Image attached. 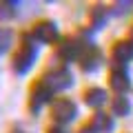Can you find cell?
<instances>
[{
    "label": "cell",
    "instance_id": "cell-18",
    "mask_svg": "<svg viewBox=\"0 0 133 133\" xmlns=\"http://www.w3.org/2000/svg\"><path fill=\"white\" fill-rule=\"evenodd\" d=\"M131 38H133V31H131Z\"/></svg>",
    "mask_w": 133,
    "mask_h": 133
},
{
    "label": "cell",
    "instance_id": "cell-3",
    "mask_svg": "<svg viewBox=\"0 0 133 133\" xmlns=\"http://www.w3.org/2000/svg\"><path fill=\"white\" fill-rule=\"evenodd\" d=\"M42 82L51 91H60V89H69V87L73 84V78H71V73H69V69H56V71L47 73V78H44Z\"/></svg>",
    "mask_w": 133,
    "mask_h": 133
},
{
    "label": "cell",
    "instance_id": "cell-17",
    "mask_svg": "<svg viewBox=\"0 0 133 133\" xmlns=\"http://www.w3.org/2000/svg\"><path fill=\"white\" fill-rule=\"evenodd\" d=\"M11 133H24V131H20V129H16V131H11Z\"/></svg>",
    "mask_w": 133,
    "mask_h": 133
},
{
    "label": "cell",
    "instance_id": "cell-10",
    "mask_svg": "<svg viewBox=\"0 0 133 133\" xmlns=\"http://www.w3.org/2000/svg\"><path fill=\"white\" fill-rule=\"evenodd\" d=\"M91 127L95 129V131H104V133H111L113 131V120L109 118V115H104V113H95V118H93V124Z\"/></svg>",
    "mask_w": 133,
    "mask_h": 133
},
{
    "label": "cell",
    "instance_id": "cell-8",
    "mask_svg": "<svg viewBox=\"0 0 133 133\" xmlns=\"http://www.w3.org/2000/svg\"><path fill=\"white\" fill-rule=\"evenodd\" d=\"M84 100H87V104H89V107L100 109V107L107 102V91L104 89H98V87H91V89H87Z\"/></svg>",
    "mask_w": 133,
    "mask_h": 133
},
{
    "label": "cell",
    "instance_id": "cell-6",
    "mask_svg": "<svg viewBox=\"0 0 133 133\" xmlns=\"http://www.w3.org/2000/svg\"><path fill=\"white\" fill-rule=\"evenodd\" d=\"M80 60H82V69L84 71H95L100 64H102V53L98 49H87V51L80 53Z\"/></svg>",
    "mask_w": 133,
    "mask_h": 133
},
{
    "label": "cell",
    "instance_id": "cell-7",
    "mask_svg": "<svg viewBox=\"0 0 133 133\" xmlns=\"http://www.w3.org/2000/svg\"><path fill=\"white\" fill-rule=\"evenodd\" d=\"M113 60L118 64H127L129 60H133V42H118L113 47Z\"/></svg>",
    "mask_w": 133,
    "mask_h": 133
},
{
    "label": "cell",
    "instance_id": "cell-13",
    "mask_svg": "<svg viewBox=\"0 0 133 133\" xmlns=\"http://www.w3.org/2000/svg\"><path fill=\"white\" fill-rule=\"evenodd\" d=\"M16 16V2H0V20H9Z\"/></svg>",
    "mask_w": 133,
    "mask_h": 133
},
{
    "label": "cell",
    "instance_id": "cell-2",
    "mask_svg": "<svg viewBox=\"0 0 133 133\" xmlns=\"http://www.w3.org/2000/svg\"><path fill=\"white\" fill-rule=\"evenodd\" d=\"M51 115L56 122L60 124H66V122H73L78 115V107L73 104L71 100H56L51 107Z\"/></svg>",
    "mask_w": 133,
    "mask_h": 133
},
{
    "label": "cell",
    "instance_id": "cell-14",
    "mask_svg": "<svg viewBox=\"0 0 133 133\" xmlns=\"http://www.w3.org/2000/svg\"><path fill=\"white\" fill-rule=\"evenodd\" d=\"M102 24H104V11L95 9V14H93V27H102Z\"/></svg>",
    "mask_w": 133,
    "mask_h": 133
},
{
    "label": "cell",
    "instance_id": "cell-4",
    "mask_svg": "<svg viewBox=\"0 0 133 133\" xmlns=\"http://www.w3.org/2000/svg\"><path fill=\"white\" fill-rule=\"evenodd\" d=\"M51 93H53V91L49 89L42 80L36 82V84H33V89H31V111H40V109L49 102V100H51Z\"/></svg>",
    "mask_w": 133,
    "mask_h": 133
},
{
    "label": "cell",
    "instance_id": "cell-15",
    "mask_svg": "<svg viewBox=\"0 0 133 133\" xmlns=\"http://www.w3.org/2000/svg\"><path fill=\"white\" fill-rule=\"evenodd\" d=\"M80 133H98V131H95V129L93 127H84V129H82V131Z\"/></svg>",
    "mask_w": 133,
    "mask_h": 133
},
{
    "label": "cell",
    "instance_id": "cell-9",
    "mask_svg": "<svg viewBox=\"0 0 133 133\" xmlns=\"http://www.w3.org/2000/svg\"><path fill=\"white\" fill-rule=\"evenodd\" d=\"M111 87H113L115 91H127L129 87V73L124 71V66H118V69H113V73H111Z\"/></svg>",
    "mask_w": 133,
    "mask_h": 133
},
{
    "label": "cell",
    "instance_id": "cell-1",
    "mask_svg": "<svg viewBox=\"0 0 133 133\" xmlns=\"http://www.w3.org/2000/svg\"><path fill=\"white\" fill-rule=\"evenodd\" d=\"M29 40H31V36H24L22 47H20L18 51H16V56H14V71L18 73V76H24V73L33 66L36 58H38V49L33 47Z\"/></svg>",
    "mask_w": 133,
    "mask_h": 133
},
{
    "label": "cell",
    "instance_id": "cell-16",
    "mask_svg": "<svg viewBox=\"0 0 133 133\" xmlns=\"http://www.w3.org/2000/svg\"><path fill=\"white\" fill-rule=\"evenodd\" d=\"M49 133H64V131H62L60 127H53V129H49Z\"/></svg>",
    "mask_w": 133,
    "mask_h": 133
},
{
    "label": "cell",
    "instance_id": "cell-11",
    "mask_svg": "<svg viewBox=\"0 0 133 133\" xmlns=\"http://www.w3.org/2000/svg\"><path fill=\"white\" fill-rule=\"evenodd\" d=\"M11 42H14V33H11V29H7V27H0V53L9 51Z\"/></svg>",
    "mask_w": 133,
    "mask_h": 133
},
{
    "label": "cell",
    "instance_id": "cell-12",
    "mask_svg": "<svg viewBox=\"0 0 133 133\" xmlns=\"http://www.w3.org/2000/svg\"><path fill=\"white\" fill-rule=\"evenodd\" d=\"M131 111V102L127 98H115L113 100V113L115 115H127Z\"/></svg>",
    "mask_w": 133,
    "mask_h": 133
},
{
    "label": "cell",
    "instance_id": "cell-5",
    "mask_svg": "<svg viewBox=\"0 0 133 133\" xmlns=\"http://www.w3.org/2000/svg\"><path fill=\"white\" fill-rule=\"evenodd\" d=\"M31 38H36L38 42H44V44H51L58 40V29L53 22H38L33 27V33Z\"/></svg>",
    "mask_w": 133,
    "mask_h": 133
}]
</instances>
